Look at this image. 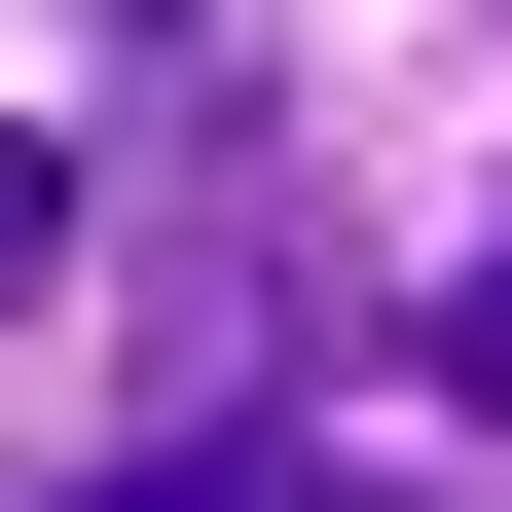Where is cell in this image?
<instances>
[{
	"instance_id": "1",
	"label": "cell",
	"mask_w": 512,
	"mask_h": 512,
	"mask_svg": "<svg viewBox=\"0 0 512 512\" xmlns=\"http://www.w3.org/2000/svg\"><path fill=\"white\" fill-rule=\"evenodd\" d=\"M439 403H476V439H512V220H476V256H439Z\"/></svg>"
},
{
	"instance_id": "2",
	"label": "cell",
	"mask_w": 512,
	"mask_h": 512,
	"mask_svg": "<svg viewBox=\"0 0 512 512\" xmlns=\"http://www.w3.org/2000/svg\"><path fill=\"white\" fill-rule=\"evenodd\" d=\"M256 512H476V476H366V439H256Z\"/></svg>"
},
{
	"instance_id": "4",
	"label": "cell",
	"mask_w": 512,
	"mask_h": 512,
	"mask_svg": "<svg viewBox=\"0 0 512 512\" xmlns=\"http://www.w3.org/2000/svg\"><path fill=\"white\" fill-rule=\"evenodd\" d=\"M37 256H74V183H37V147H0V293H37Z\"/></svg>"
},
{
	"instance_id": "3",
	"label": "cell",
	"mask_w": 512,
	"mask_h": 512,
	"mask_svg": "<svg viewBox=\"0 0 512 512\" xmlns=\"http://www.w3.org/2000/svg\"><path fill=\"white\" fill-rule=\"evenodd\" d=\"M74 512H256V439H147V476H74Z\"/></svg>"
}]
</instances>
